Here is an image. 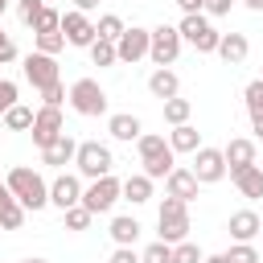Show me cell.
Returning <instances> with one entry per match:
<instances>
[{"instance_id": "obj_37", "label": "cell", "mask_w": 263, "mask_h": 263, "mask_svg": "<svg viewBox=\"0 0 263 263\" xmlns=\"http://www.w3.org/2000/svg\"><path fill=\"white\" fill-rule=\"evenodd\" d=\"M140 263H173V247L156 238V242H152V247H148V251L140 255Z\"/></svg>"}, {"instance_id": "obj_33", "label": "cell", "mask_w": 263, "mask_h": 263, "mask_svg": "<svg viewBox=\"0 0 263 263\" xmlns=\"http://www.w3.org/2000/svg\"><path fill=\"white\" fill-rule=\"evenodd\" d=\"M58 29H62V12L45 4V8H41V16H37V25H33V33H58Z\"/></svg>"}, {"instance_id": "obj_11", "label": "cell", "mask_w": 263, "mask_h": 263, "mask_svg": "<svg viewBox=\"0 0 263 263\" xmlns=\"http://www.w3.org/2000/svg\"><path fill=\"white\" fill-rule=\"evenodd\" d=\"M197 177V185H214L226 177V160H222V148H197V160L189 168Z\"/></svg>"}, {"instance_id": "obj_26", "label": "cell", "mask_w": 263, "mask_h": 263, "mask_svg": "<svg viewBox=\"0 0 263 263\" xmlns=\"http://www.w3.org/2000/svg\"><path fill=\"white\" fill-rule=\"evenodd\" d=\"M33 107H25V103H16L12 111H4V127H12V132H29L33 127Z\"/></svg>"}, {"instance_id": "obj_8", "label": "cell", "mask_w": 263, "mask_h": 263, "mask_svg": "<svg viewBox=\"0 0 263 263\" xmlns=\"http://www.w3.org/2000/svg\"><path fill=\"white\" fill-rule=\"evenodd\" d=\"M21 70H25V78H29V86H33V90H45V86L62 82V78H58V62H53L49 53H37V49L25 58V66H21Z\"/></svg>"}, {"instance_id": "obj_21", "label": "cell", "mask_w": 263, "mask_h": 263, "mask_svg": "<svg viewBox=\"0 0 263 263\" xmlns=\"http://www.w3.org/2000/svg\"><path fill=\"white\" fill-rule=\"evenodd\" d=\"M107 132H111L115 140H127V144L144 136V127H140L136 115H111V119H107Z\"/></svg>"}, {"instance_id": "obj_22", "label": "cell", "mask_w": 263, "mask_h": 263, "mask_svg": "<svg viewBox=\"0 0 263 263\" xmlns=\"http://www.w3.org/2000/svg\"><path fill=\"white\" fill-rule=\"evenodd\" d=\"M119 193H123V197H127L132 205H144V201L152 197V181H148L144 173H132V177H127V181L119 185Z\"/></svg>"}, {"instance_id": "obj_51", "label": "cell", "mask_w": 263, "mask_h": 263, "mask_svg": "<svg viewBox=\"0 0 263 263\" xmlns=\"http://www.w3.org/2000/svg\"><path fill=\"white\" fill-rule=\"evenodd\" d=\"M4 8H8V0H0V16H4Z\"/></svg>"}, {"instance_id": "obj_6", "label": "cell", "mask_w": 263, "mask_h": 263, "mask_svg": "<svg viewBox=\"0 0 263 263\" xmlns=\"http://www.w3.org/2000/svg\"><path fill=\"white\" fill-rule=\"evenodd\" d=\"M66 99H70V107H74L78 115H103V111H107V95H103V86H99L95 78H78Z\"/></svg>"}, {"instance_id": "obj_12", "label": "cell", "mask_w": 263, "mask_h": 263, "mask_svg": "<svg viewBox=\"0 0 263 263\" xmlns=\"http://www.w3.org/2000/svg\"><path fill=\"white\" fill-rule=\"evenodd\" d=\"M62 37H66L70 45H86V49H90V41H95L99 33H95V21H90L86 12H78V8H74V12H66V16H62Z\"/></svg>"}, {"instance_id": "obj_34", "label": "cell", "mask_w": 263, "mask_h": 263, "mask_svg": "<svg viewBox=\"0 0 263 263\" xmlns=\"http://www.w3.org/2000/svg\"><path fill=\"white\" fill-rule=\"evenodd\" d=\"M201 259H205V255H201V247H197V242H189V238L173 247V263H201Z\"/></svg>"}, {"instance_id": "obj_1", "label": "cell", "mask_w": 263, "mask_h": 263, "mask_svg": "<svg viewBox=\"0 0 263 263\" xmlns=\"http://www.w3.org/2000/svg\"><path fill=\"white\" fill-rule=\"evenodd\" d=\"M4 185H8V193H12L25 210H41V205H49V185L41 181V173H33V168H25V164L12 168Z\"/></svg>"}, {"instance_id": "obj_19", "label": "cell", "mask_w": 263, "mask_h": 263, "mask_svg": "<svg viewBox=\"0 0 263 263\" xmlns=\"http://www.w3.org/2000/svg\"><path fill=\"white\" fill-rule=\"evenodd\" d=\"M168 148H173V152H197V148H201V132H197L193 123H181V127L168 132Z\"/></svg>"}, {"instance_id": "obj_38", "label": "cell", "mask_w": 263, "mask_h": 263, "mask_svg": "<svg viewBox=\"0 0 263 263\" xmlns=\"http://www.w3.org/2000/svg\"><path fill=\"white\" fill-rule=\"evenodd\" d=\"M90 218H95V214H90L86 205H74V210H66V230H86Z\"/></svg>"}, {"instance_id": "obj_14", "label": "cell", "mask_w": 263, "mask_h": 263, "mask_svg": "<svg viewBox=\"0 0 263 263\" xmlns=\"http://www.w3.org/2000/svg\"><path fill=\"white\" fill-rule=\"evenodd\" d=\"M222 160H226V173L234 177V173H242V168L255 164V144H251V140H230V144L222 148Z\"/></svg>"}, {"instance_id": "obj_27", "label": "cell", "mask_w": 263, "mask_h": 263, "mask_svg": "<svg viewBox=\"0 0 263 263\" xmlns=\"http://www.w3.org/2000/svg\"><path fill=\"white\" fill-rule=\"evenodd\" d=\"M123 29H127V25H123V21L115 16V12H107V16H99V25H95V33H99V41H111V45L119 41V33H123Z\"/></svg>"}, {"instance_id": "obj_49", "label": "cell", "mask_w": 263, "mask_h": 263, "mask_svg": "<svg viewBox=\"0 0 263 263\" xmlns=\"http://www.w3.org/2000/svg\"><path fill=\"white\" fill-rule=\"evenodd\" d=\"M247 8H255V12H263V0H242Z\"/></svg>"}, {"instance_id": "obj_3", "label": "cell", "mask_w": 263, "mask_h": 263, "mask_svg": "<svg viewBox=\"0 0 263 263\" xmlns=\"http://www.w3.org/2000/svg\"><path fill=\"white\" fill-rule=\"evenodd\" d=\"M74 164H78V173H82V177L99 181V177H111V164H115V156H111V148H107V144H99V140H86V144H78V152H74Z\"/></svg>"}, {"instance_id": "obj_48", "label": "cell", "mask_w": 263, "mask_h": 263, "mask_svg": "<svg viewBox=\"0 0 263 263\" xmlns=\"http://www.w3.org/2000/svg\"><path fill=\"white\" fill-rule=\"evenodd\" d=\"M251 123H255V136L263 140V115H259V119H251Z\"/></svg>"}, {"instance_id": "obj_28", "label": "cell", "mask_w": 263, "mask_h": 263, "mask_svg": "<svg viewBox=\"0 0 263 263\" xmlns=\"http://www.w3.org/2000/svg\"><path fill=\"white\" fill-rule=\"evenodd\" d=\"M136 148H140V160H152V156L168 152V140H164V136H156V132H148V136H140V140H136Z\"/></svg>"}, {"instance_id": "obj_20", "label": "cell", "mask_w": 263, "mask_h": 263, "mask_svg": "<svg viewBox=\"0 0 263 263\" xmlns=\"http://www.w3.org/2000/svg\"><path fill=\"white\" fill-rule=\"evenodd\" d=\"M148 90H152L156 99H177V90H181V78H177L173 70H152V78H148Z\"/></svg>"}, {"instance_id": "obj_2", "label": "cell", "mask_w": 263, "mask_h": 263, "mask_svg": "<svg viewBox=\"0 0 263 263\" xmlns=\"http://www.w3.org/2000/svg\"><path fill=\"white\" fill-rule=\"evenodd\" d=\"M156 226H160V242L177 247L189 238V205L177 201V197H164L160 201V214H156Z\"/></svg>"}, {"instance_id": "obj_15", "label": "cell", "mask_w": 263, "mask_h": 263, "mask_svg": "<svg viewBox=\"0 0 263 263\" xmlns=\"http://www.w3.org/2000/svg\"><path fill=\"white\" fill-rule=\"evenodd\" d=\"M226 66H238V62H247V53H251V41L242 37V33H222V41H218V49H214Z\"/></svg>"}, {"instance_id": "obj_23", "label": "cell", "mask_w": 263, "mask_h": 263, "mask_svg": "<svg viewBox=\"0 0 263 263\" xmlns=\"http://www.w3.org/2000/svg\"><path fill=\"white\" fill-rule=\"evenodd\" d=\"M230 181L238 185V193H242V197H263V168H259V164H251V168L234 173Z\"/></svg>"}, {"instance_id": "obj_4", "label": "cell", "mask_w": 263, "mask_h": 263, "mask_svg": "<svg viewBox=\"0 0 263 263\" xmlns=\"http://www.w3.org/2000/svg\"><path fill=\"white\" fill-rule=\"evenodd\" d=\"M177 33H181V41H189L197 53H214L218 49V41H222V33L201 16V12H193V16H185L181 25H177Z\"/></svg>"}, {"instance_id": "obj_40", "label": "cell", "mask_w": 263, "mask_h": 263, "mask_svg": "<svg viewBox=\"0 0 263 263\" xmlns=\"http://www.w3.org/2000/svg\"><path fill=\"white\" fill-rule=\"evenodd\" d=\"M16 107V82L12 78H0V115Z\"/></svg>"}, {"instance_id": "obj_31", "label": "cell", "mask_w": 263, "mask_h": 263, "mask_svg": "<svg viewBox=\"0 0 263 263\" xmlns=\"http://www.w3.org/2000/svg\"><path fill=\"white\" fill-rule=\"evenodd\" d=\"M242 99H247V111H251V119H259V115H263V78H255V82H247V90H242Z\"/></svg>"}, {"instance_id": "obj_50", "label": "cell", "mask_w": 263, "mask_h": 263, "mask_svg": "<svg viewBox=\"0 0 263 263\" xmlns=\"http://www.w3.org/2000/svg\"><path fill=\"white\" fill-rule=\"evenodd\" d=\"M201 263H226V255H205Z\"/></svg>"}, {"instance_id": "obj_42", "label": "cell", "mask_w": 263, "mask_h": 263, "mask_svg": "<svg viewBox=\"0 0 263 263\" xmlns=\"http://www.w3.org/2000/svg\"><path fill=\"white\" fill-rule=\"evenodd\" d=\"M107 263H140V255H136V251H132V247H115V251H111V259H107Z\"/></svg>"}, {"instance_id": "obj_30", "label": "cell", "mask_w": 263, "mask_h": 263, "mask_svg": "<svg viewBox=\"0 0 263 263\" xmlns=\"http://www.w3.org/2000/svg\"><path fill=\"white\" fill-rule=\"evenodd\" d=\"M21 226H25V205L21 201H8L0 210V230H21Z\"/></svg>"}, {"instance_id": "obj_54", "label": "cell", "mask_w": 263, "mask_h": 263, "mask_svg": "<svg viewBox=\"0 0 263 263\" xmlns=\"http://www.w3.org/2000/svg\"><path fill=\"white\" fill-rule=\"evenodd\" d=\"M0 41H4V33H0Z\"/></svg>"}, {"instance_id": "obj_10", "label": "cell", "mask_w": 263, "mask_h": 263, "mask_svg": "<svg viewBox=\"0 0 263 263\" xmlns=\"http://www.w3.org/2000/svg\"><path fill=\"white\" fill-rule=\"evenodd\" d=\"M148 37H152V29H140V25L123 29L119 41H115V58H119V62H140V58H148Z\"/></svg>"}, {"instance_id": "obj_45", "label": "cell", "mask_w": 263, "mask_h": 263, "mask_svg": "<svg viewBox=\"0 0 263 263\" xmlns=\"http://www.w3.org/2000/svg\"><path fill=\"white\" fill-rule=\"evenodd\" d=\"M201 4H205V0H177V8H181L185 16H193V12H201Z\"/></svg>"}, {"instance_id": "obj_43", "label": "cell", "mask_w": 263, "mask_h": 263, "mask_svg": "<svg viewBox=\"0 0 263 263\" xmlns=\"http://www.w3.org/2000/svg\"><path fill=\"white\" fill-rule=\"evenodd\" d=\"M230 4H234V0H205L201 8H205L210 16H226V12H230Z\"/></svg>"}, {"instance_id": "obj_35", "label": "cell", "mask_w": 263, "mask_h": 263, "mask_svg": "<svg viewBox=\"0 0 263 263\" xmlns=\"http://www.w3.org/2000/svg\"><path fill=\"white\" fill-rule=\"evenodd\" d=\"M62 45H66V37H62V29L58 33H37V53H62Z\"/></svg>"}, {"instance_id": "obj_24", "label": "cell", "mask_w": 263, "mask_h": 263, "mask_svg": "<svg viewBox=\"0 0 263 263\" xmlns=\"http://www.w3.org/2000/svg\"><path fill=\"white\" fill-rule=\"evenodd\" d=\"M173 156H177V152L168 148V152H160V156L144 160V177H148V181H160V177H168V173L177 168V164H173Z\"/></svg>"}, {"instance_id": "obj_52", "label": "cell", "mask_w": 263, "mask_h": 263, "mask_svg": "<svg viewBox=\"0 0 263 263\" xmlns=\"http://www.w3.org/2000/svg\"><path fill=\"white\" fill-rule=\"evenodd\" d=\"M21 263H45V259H21Z\"/></svg>"}, {"instance_id": "obj_25", "label": "cell", "mask_w": 263, "mask_h": 263, "mask_svg": "<svg viewBox=\"0 0 263 263\" xmlns=\"http://www.w3.org/2000/svg\"><path fill=\"white\" fill-rule=\"evenodd\" d=\"M111 238H115L119 247H132V242L140 238V222H136V218H115V222H111Z\"/></svg>"}, {"instance_id": "obj_36", "label": "cell", "mask_w": 263, "mask_h": 263, "mask_svg": "<svg viewBox=\"0 0 263 263\" xmlns=\"http://www.w3.org/2000/svg\"><path fill=\"white\" fill-rule=\"evenodd\" d=\"M226 263H259V251H255L251 242H234V247L226 251Z\"/></svg>"}, {"instance_id": "obj_9", "label": "cell", "mask_w": 263, "mask_h": 263, "mask_svg": "<svg viewBox=\"0 0 263 263\" xmlns=\"http://www.w3.org/2000/svg\"><path fill=\"white\" fill-rule=\"evenodd\" d=\"M29 132H33V144H37V148H49V144L66 132V127H62V107H41V111L33 115V127H29Z\"/></svg>"}, {"instance_id": "obj_13", "label": "cell", "mask_w": 263, "mask_h": 263, "mask_svg": "<svg viewBox=\"0 0 263 263\" xmlns=\"http://www.w3.org/2000/svg\"><path fill=\"white\" fill-rule=\"evenodd\" d=\"M49 205H58L62 214L74 210V205H82V181L70 177V173H62V177L49 185Z\"/></svg>"}, {"instance_id": "obj_39", "label": "cell", "mask_w": 263, "mask_h": 263, "mask_svg": "<svg viewBox=\"0 0 263 263\" xmlns=\"http://www.w3.org/2000/svg\"><path fill=\"white\" fill-rule=\"evenodd\" d=\"M41 8H45V0H21V4H16V16H21L25 25H37Z\"/></svg>"}, {"instance_id": "obj_55", "label": "cell", "mask_w": 263, "mask_h": 263, "mask_svg": "<svg viewBox=\"0 0 263 263\" xmlns=\"http://www.w3.org/2000/svg\"><path fill=\"white\" fill-rule=\"evenodd\" d=\"M259 78H263V74H259Z\"/></svg>"}, {"instance_id": "obj_46", "label": "cell", "mask_w": 263, "mask_h": 263, "mask_svg": "<svg viewBox=\"0 0 263 263\" xmlns=\"http://www.w3.org/2000/svg\"><path fill=\"white\" fill-rule=\"evenodd\" d=\"M74 8L78 12H90V8H99V0H74Z\"/></svg>"}, {"instance_id": "obj_16", "label": "cell", "mask_w": 263, "mask_h": 263, "mask_svg": "<svg viewBox=\"0 0 263 263\" xmlns=\"http://www.w3.org/2000/svg\"><path fill=\"white\" fill-rule=\"evenodd\" d=\"M164 185H168V197H177V201H193L197 197V177L189 173V168H173L168 177H164Z\"/></svg>"}, {"instance_id": "obj_47", "label": "cell", "mask_w": 263, "mask_h": 263, "mask_svg": "<svg viewBox=\"0 0 263 263\" xmlns=\"http://www.w3.org/2000/svg\"><path fill=\"white\" fill-rule=\"evenodd\" d=\"M8 201H16V197H12V193H8V185H4V181H0V210H4V205H8Z\"/></svg>"}, {"instance_id": "obj_29", "label": "cell", "mask_w": 263, "mask_h": 263, "mask_svg": "<svg viewBox=\"0 0 263 263\" xmlns=\"http://www.w3.org/2000/svg\"><path fill=\"white\" fill-rule=\"evenodd\" d=\"M189 99H164V119L173 123V127H181V123H189Z\"/></svg>"}, {"instance_id": "obj_32", "label": "cell", "mask_w": 263, "mask_h": 263, "mask_svg": "<svg viewBox=\"0 0 263 263\" xmlns=\"http://www.w3.org/2000/svg\"><path fill=\"white\" fill-rule=\"evenodd\" d=\"M90 62H95V66H115V62H119V58H115V45L95 37V41H90Z\"/></svg>"}, {"instance_id": "obj_18", "label": "cell", "mask_w": 263, "mask_h": 263, "mask_svg": "<svg viewBox=\"0 0 263 263\" xmlns=\"http://www.w3.org/2000/svg\"><path fill=\"white\" fill-rule=\"evenodd\" d=\"M74 152H78V144L62 132L49 148H41V160H45V164H53V168H62V164H70V160H74Z\"/></svg>"}, {"instance_id": "obj_7", "label": "cell", "mask_w": 263, "mask_h": 263, "mask_svg": "<svg viewBox=\"0 0 263 263\" xmlns=\"http://www.w3.org/2000/svg\"><path fill=\"white\" fill-rule=\"evenodd\" d=\"M119 185H123V181H115V177H99V181H90V185L82 189V205H86L90 214H107V210L119 201Z\"/></svg>"}, {"instance_id": "obj_41", "label": "cell", "mask_w": 263, "mask_h": 263, "mask_svg": "<svg viewBox=\"0 0 263 263\" xmlns=\"http://www.w3.org/2000/svg\"><path fill=\"white\" fill-rule=\"evenodd\" d=\"M41 99H45V107H62L66 86H62V82H53V86H45V90H41Z\"/></svg>"}, {"instance_id": "obj_17", "label": "cell", "mask_w": 263, "mask_h": 263, "mask_svg": "<svg viewBox=\"0 0 263 263\" xmlns=\"http://www.w3.org/2000/svg\"><path fill=\"white\" fill-rule=\"evenodd\" d=\"M230 238L234 242H251V238H259V214L255 210H238V214H230Z\"/></svg>"}, {"instance_id": "obj_53", "label": "cell", "mask_w": 263, "mask_h": 263, "mask_svg": "<svg viewBox=\"0 0 263 263\" xmlns=\"http://www.w3.org/2000/svg\"><path fill=\"white\" fill-rule=\"evenodd\" d=\"M259 238H263V218H259Z\"/></svg>"}, {"instance_id": "obj_44", "label": "cell", "mask_w": 263, "mask_h": 263, "mask_svg": "<svg viewBox=\"0 0 263 263\" xmlns=\"http://www.w3.org/2000/svg\"><path fill=\"white\" fill-rule=\"evenodd\" d=\"M12 58H16V45L4 37V41H0V66H4V62H12Z\"/></svg>"}, {"instance_id": "obj_5", "label": "cell", "mask_w": 263, "mask_h": 263, "mask_svg": "<svg viewBox=\"0 0 263 263\" xmlns=\"http://www.w3.org/2000/svg\"><path fill=\"white\" fill-rule=\"evenodd\" d=\"M177 53H181V33H177V25H156L152 37H148V58L156 62V70H168V66L177 62Z\"/></svg>"}]
</instances>
